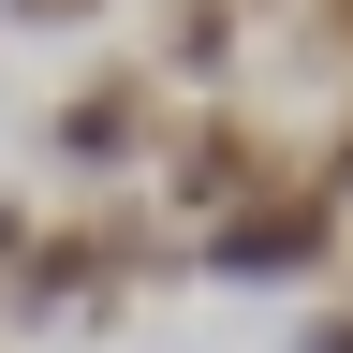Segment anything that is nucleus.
I'll use <instances>...</instances> for the list:
<instances>
[{
	"instance_id": "nucleus-2",
	"label": "nucleus",
	"mask_w": 353,
	"mask_h": 353,
	"mask_svg": "<svg viewBox=\"0 0 353 353\" xmlns=\"http://www.w3.org/2000/svg\"><path fill=\"white\" fill-rule=\"evenodd\" d=\"M44 132H59V162H74V176H118V162L162 132V59H118V74H88L74 103L44 118Z\"/></svg>"
},
{
	"instance_id": "nucleus-6",
	"label": "nucleus",
	"mask_w": 353,
	"mask_h": 353,
	"mask_svg": "<svg viewBox=\"0 0 353 353\" xmlns=\"http://www.w3.org/2000/svg\"><path fill=\"white\" fill-rule=\"evenodd\" d=\"M309 44H324V59H353V0H309Z\"/></svg>"
},
{
	"instance_id": "nucleus-9",
	"label": "nucleus",
	"mask_w": 353,
	"mask_h": 353,
	"mask_svg": "<svg viewBox=\"0 0 353 353\" xmlns=\"http://www.w3.org/2000/svg\"><path fill=\"white\" fill-rule=\"evenodd\" d=\"M15 236H30V221H15V206H0V294H15Z\"/></svg>"
},
{
	"instance_id": "nucleus-4",
	"label": "nucleus",
	"mask_w": 353,
	"mask_h": 353,
	"mask_svg": "<svg viewBox=\"0 0 353 353\" xmlns=\"http://www.w3.org/2000/svg\"><path fill=\"white\" fill-rule=\"evenodd\" d=\"M236 44H250L236 0H176V30L148 44V59H162V74H236Z\"/></svg>"
},
{
	"instance_id": "nucleus-8",
	"label": "nucleus",
	"mask_w": 353,
	"mask_h": 353,
	"mask_svg": "<svg viewBox=\"0 0 353 353\" xmlns=\"http://www.w3.org/2000/svg\"><path fill=\"white\" fill-rule=\"evenodd\" d=\"M294 353H353V309H324V324H309V339H294Z\"/></svg>"
},
{
	"instance_id": "nucleus-7",
	"label": "nucleus",
	"mask_w": 353,
	"mask_h": 353,
	"mask_svg": "<svg viewBox=\"0 0 353 353\" xmlns=\"http://www.w3.org/2000/svg\"><path fill=\"white\" fill-rule=\"evenodd\" d=\"M15 15H30V30H74V15H103V0H15Z\"/></svg>"
},
{
	"instance_id": "nucleus-3",
	"label": "nucleus",
	"mask_w": 353,
	"mask_h": 353,
	"mask_svg": "<svg viewBox=\"0 0 353 353\" xmlns=\"http://www.w3.org/2000/svg\"><path fill=\"white\" fill-rule=\"evenodd\" d=\"M265 176H280V148H265V132H250L236 103H221V118H192V148L162 162V192H176V206H206V221H236V206L265 192Z\"/></svg>"
},
{
	"instance_id": "nucleus-5",
	"label": "nucleus",
	"mask_w": 353,
	"mask_h": 353,
	"mask_svg": "<svg viewBox=\"0 0 353 353\" xmlns=\"http://www.w3.org/2000/svg\"><path fill=\"white\" fill-rule=\"evenodd\" d=\"M309 192H339V206H353V103L324 118V162H309Z\"/></svg>"
},
{
	"instance_id": "nucleus-1",
	"label": "nucleus",
	"mask_w": 353,
	"mask_h": 353,
	"mask_svg": "<svg viewBox=\"0 0 353 353\" xmlns=\"http://www.w3.org/2000/svg\"><path fill=\"white\" fill-rule=\"evenodd\" d=\"M324 236H339V192H250L236 221H206V265L221 280H309V265H324Z\"/></svg>"
}]
</instances>
